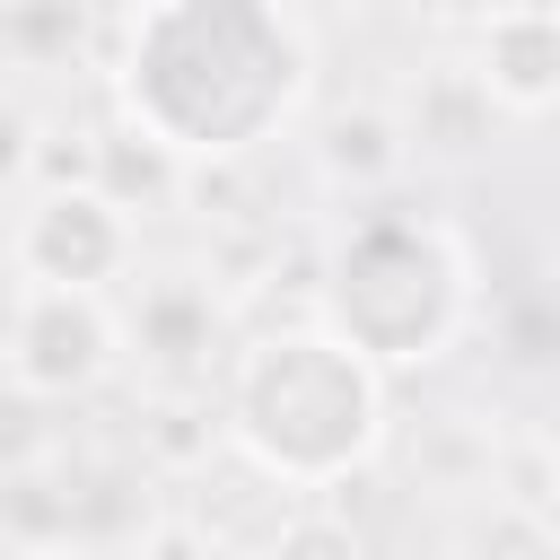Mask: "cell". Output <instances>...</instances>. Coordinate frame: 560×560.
<instances>
[{"label": "cell", "mask_w": 560, "mask_h": 560, "mask_svg": "<svg viewBox=\"0 0 560 560\" xmlns=\"http://www.w3.org/2000/svg\"><path fill=\"white\" fill-rule=\"evenodd\" d=\"M306 26L271 0H149L114 18L122 131L192 166H236L306 96Z\"/></svg>", "instance_id": "1"}, {"label": "cell", "mask_w": 560, "mask_h": 560, "mask_svg": "<svg viewBox=\"0 0 560 560\" xmlns=\"http://www.w3.org/2000/svg\"><path fill=\"white\" fill-rule=\"evenodd\" d=\"M219 438L236 446V464H254L289 499L332 490L385 446V376L359 350H341L315 315L254 332L228 368Z\"/></svg>", "instance_id": "2"}, {"label": "cell", "mask_w": 560, "mask_h": 560, "mask_svg": "<svg viewBox=\"0 0 560 560\" xmlns=\"http://www.w3.org/2000/svg\"><path fill=\"white\" fill-rule=\"evenodd\" d=\"M464 306H472V262H464L455 228L429 219V210L376 201L315 262V324L341 350H359L376 376L385 368H429L455 341Z\"/></svg>", "instance_id": "3"}, {"label": "cell", "mask_w": 560, "mask_h": 560, "mask_svg": "<svg viewBox=\"0 0 560 560\" xmlns=\"http://www.w3.org/2000/svg\"><path fill=\"white\" fill-rule=\"evenodd\" d=\"M0 368L26 402H70L88 394L105 368H114V315L105 298H79V289H26L9 306V341H0Z\"/></svg>", "instance_id": "4"}, {"label": "cell", "mask_w": 560, "mask_h": 560, "mask_svg": "<svg viewBox=\"0 0 560 560\" xmlns=\"http://www.w3.org/2000/svg\"><path fill=\"white\" fill-rule=\"evenodd\" d=\"M9 262L26 271V289L105 298V280H122V262H131V219L88 184L79 192H35L18 236H9Z\"/></svg>", "instance_id": "5"}, {"label": "cell", "mask_w": 560, "mask_h": 560, "mask_svg": "<svg viewBox=\"0 0 560 560\" xmlns=\"http://www.w3.org/2000/svg\"><path fill=\"white\" fill-rule=\"evenodd\" d=\"M464 35H472L464 70H472V88L490 96L499 122H542L560 105V9L551 0L481 9V18H464Z\"/></svg>", "instance_id": "6"}, {"label": "cell", "mask_w": 560, "mask_h": 560, "mask_svg": "<svg viewBox=\"0 0 560 560\" xmlns=\"http://www.w3.org/2000/svg\"><path fill=\"white\" fill-rule=\"evenodd\" d=\"M114 341H131V359H140L166 394H192V385L219 368L228 298H219V280L158 271V280H140V289H131V315H122V332H114Z\"/></svg>", "instance_id": "7"}, {"label": "cell", "mask_w": 560, "mask_h": 560, "mask_svg": "<svg viewBox=\"0 0 560 560\" xmlns=\"http://www.w3.org/2000/svg\"><path fill=\"white\" fill-rule=\"evenodd\" d=\"M394 131H402V158H446V166H464V158H481V149H490L499 114H490V96L472 88L464 52H446V61H429V70L402 88Z\"/></svg>", "instance_id": "8"}, {"label": "cell", "mask_w": 560, "mask_h": 560, "mask_svg": "<svg viewBox=\"0 0 560 560\" xmlns=\"http://www.w3.org/2000/svg\"><path fill=\"white\" fill-rule=\"evenodd\" d=\"M298 516V499L280 490V481H262L254 464H236V472H219V481H201V499H192V534L219 551V560H262V542L280 534Z\"/></svg>", "instance_id": "9"}, {"label": "cell", "mask_w": 560, "mask_h": 560, "mask_svg": "<svg viewBox=\"0 0 560 560\" xmlns=\"http://www.w3.org/2000/svg\"><path fill=\"white\" fill-rule=\"evenodd\" d=\"M315 166L350 192H385L411 158H402V131H394V105H341L315 140Z\"/></svg>", "instance_id": "10"}, {"label": "cell", "mask_w": 560, "mask_h": 560, "mask_svg": "<svg viewBox=\"0 0 560 560\" xmlns=\"http://www.w3.org/2000/svg\"><path fill=\"white\" fill-rule=\"evenodd\" d=\"M88 192H105V201L131 219V210H158L166 192H184V166H175L166 149H149L140 131L114 122V131L88 140Z\"/></svg>", "instance_id": "11"}, {"label": "cell", "mask_w": 560, "mask_h": 560, "mask_svg": "<svg viewBox=\"0 0 560 560\" xmlns=\"http://www.w3.org/2000/svg\"><path fill=\"white\" fill-rule=\"evenodd\" d=\"M88 44V9H0V61H70Z\"/></svg>", "instance_id": "12"}, {"label": "cell", "mask_w": 560, "mask_h": 560, "mask_svg": "<svg viewBox=\"0 0 560 560\" xmlns=\"http://www.w3.org/2000/svg\"><path fill=\"white\" fill-rule=\"evenodd\" d=\"M262 560H376V551H368V534H359L350 516H332V508H298V516L262 542Z\"/></svg>", "instance_id": "13"}, {"label": "cell", "mask_w": 560, "mask_h": 560, "mask_svg": "<svg viewBox=\"0 0 560 560\" xmlns=\"http://www.w3.org/2000/svg\"><path fill=\"white\" fill-rule=\"evenodd\" d=\"M140 446H149V455H166V464H201V455L219 446V411H201V402L166 394V402L140 420Z\"/></svg>", "instance_id": "14"}, {"label": "cell", "mask_w": 560, "mask_h": 560, "mask_svg": "<svg viewBox=\"0 0 560 560\" xmlns=\"http://www.w3.org/2000/svg\"><path fill=\"white\" fill-rule=\"evenodd\" d=\"M35 166V114L18 96H0V184H18Z\"/></svg>", "instance_id": "15"}]
</instances>
